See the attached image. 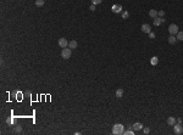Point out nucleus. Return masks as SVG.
<instances>
[{"instance_id": "f257e3e1", "label": "nucleus", "mask_w": 183, "mask_h": 135, "mask_svg": "<svg viewBox=\"0 0 183 135\" xmlns=\"http://www.w3.org/2000/svg\"><path fill=\"white\" fill-rule=\"evenodd\" d=\"M124 133V125H122V124H115L114 127H112V134L115 135H122Z\"/></svg>"}, {"instance_id": "f03ea898", "label": "nucleus", "mask_w": 183, "mask_h": 135, "mask_svg": "<svg viewBox=\"0 0 183 135\" xmlns=\"http://www.w3.org/2000/svg\"><path fill=\"white\" fill-rule=\"evenodd\" d=\"M71 55H72V51H71L70 48H65V49H62V51H61V57L62 58L68 60V58L71 57Z\"/></svg>"}, {"instance_id": "7ed1b4c3", "label": "nucleus", "mask_w": 183, "mask_h": 135, "mask_svg": "<svg viewBox=\"0 0 183 135\" xmlns=\"http://www.w3.org/2000/svg\"><path fill=\"white\" fill-rule=\"evenodd\" d=\"M168 32H170V34L176 35V34L180 32V31H178V26H177V24H175V23L170 24V26H168Z\"/></svg>"}, {"instance_id": "20e7f679", "label": "nucleus", "mask_w": 183, "mask_h": 135, "mask_svg": "<svg viewBox=\"0 0 183 135\" xmlns=\"http://www.w3.org/2000/svg\"><path fill=\"white\" fill-rule=\"evenodd\" d=\"M173 130H175V133H176L177 135L182 134V133H183V127H182V124H181V123H176V124L173 125Z\"/></svg>"}, {"instance_id": "39448f33", "label": "nucleus", "mask_w": 183, "mask_h": 135, "mask_svg": "<svg viewBox=\"0 0 183 135\" xmlns=\"http://www.w3.org/2000/svg\"><path fill=\"white\" fill-rule=\"evenodd\" d=\"M141 29H142L143 33H148V34H149V33L151 32V26L148 24V23H144L142 27H141Z\"/></svg>"}, {"instance_id": "423d86ee", "label": "nucleus", "mask_w": 183, "mask_h": 135, "mask_svg": "<svg viewBox=\"0 0 183 135\" xmlns=\"http://www.w3.org/2000/svg\"><path fill=\"white\" fill-rule=\"evenodd\" d=\"M68 43H70V41H67L66 38H60V39H59V46L62 48V49L67 48V46H68Z\"/></svg>"}, {"instance_id": "0eeeda50", "label": "nucleus", "mask_w": 183, "mask_h": 135, "mask_svg": "<svg viewBox=\"0 0 183 135\" xmlns=\"http://www.w3.org/2000/svg\"><path fill=\"white\" fill-rule=\"evenodd\" d=\"M111 11L114 12V14H120L122 11V6L121 5H119V4H116V5H112V7H111Z\"/></svg>"}, {"instance_id": "6e6552de", "label": "nucleus", "mask_w": 183, "mask_h": 135, "mask_svg": "<svg viewBox=\"0 0 183 135\" xmlns=\"http://www.w3.org/2000/svg\"><path fill=\"white\" fill-rule=\"evenodd\" d=\"M153 21H154V26H160L161 23L165 22V19H163V17H159V16H158V17H155Z\"/></svg>"}, {"instance_id": "1a4fd4ad", "label": "nucleus", "mask_w": 183, "mask_h": 135, "mask_svg": "<svg viewBox=\"0 0 183 135\" xmlns=\"http://www.w3.org/2000/svg\"><path fill=\"white\" fill-rule=\"evenodd\" d=\"M132 129H133L134 132L142 130V129H143V124H142V123H134V124L132 125Z\"/></svg>"}, {"instance_id": "9d476101", "label": "nucleus", "mask_w": 183, "mask_h": 135, "mask_svg": "<svg viewBox=\"0 0 183 135\" xmlns=\"http://www.w3.org/2000/svg\"><path fill=\"white\" fill-rule=\"evenodd\" d=\"M176 123H177V119H176L175 117H168V118H167V124H168V125L173 127Z\"/></svg>"}, {"instance_id": "9b49d317", "label": "nucleus", "mask_w": 183, "mask_h": 135, "mask_svg": "<svg viewBox=\"0 0 183 135\" xmlns=\"http://www.w3.org/2000/svg\"><path fill=\"white\" fill-rule=\"evenodd\" d=\"M77 46H78V44H77L76 40H71V41L68 43V48H70V49H76Z\"/></svg>"}, {"instance_id": "f8f14e48", "label": "nucleus", "mask_w": 183, "mask_h": 135, "mask_svg": "<svg viewBox=\"0 0 183 135\" xmlns=\"http://www.w3.org/2000/svg\"><path fill=\"white\" fill-rule=\"evenodd\" d=\"M149 16L154 19L155 17H158V11H156V10H154V9H153V10H150V11H149Z\"/></svg>"}, {"instance_id": "ddd939ff", "label": "nucleus", "mask_w": 183, "mask_h": 135, "mask_svg": "<svg viewBox=\"0 0 183 135\" xmlns=\"http://www.w3.org/2000/svg\"><path fill=\"white\" fill-rule=\"evenodd\" d=\"M176 41H177L176 35H172V34H170V37H168V43H170V44H175Z\"/></svg>"}, {"instance_id": "4468645a", "label": "nucleus", "mask_w": 183, "mask_h": 135, "mask_svg": "<svg viewBox=\"0 0 183 135\" xmlns=\"http://www.w3.org/2000/svg\"><path fill=\"white\" fill-rule=\"evenodd\" d=\"M123 94H124V91H123V89H117L116 90V97H119V99H121L123 96Z\"/></svg>"}, {"instance_id": "2eb2a0df", "label": "nucleus", "mask_w": 183, "mask_h": 135, "mask_svg": "<svg viewBox=\"0 0 183 135\" xmlns=\"http://www.w3.org/2000/svg\"><path fill=\"white\" fill-rule=\"evenodd\" d=\"M150 63H151L153 66H156V65L159 63V58L156 57V56H154V57H151V60H150Z\"/></svg>"}, {"instance_id": "dca6fc26", "label": "nucleus", "mask_w": 183, "mask_h": 135, "mask_svg": "<svg viewBox=\"0 0 183 135\" xmlns=\"http://www.w3.org/2000/svg\"><path fill=\"white\" fill-rule=\"evenodd\" d=\"M176 38H177V40L183 41V32H178V33L176 34Z\"/></svg>"}, {"instance_id": "f3484780", "label": "nucleus", "mask_w": 183, "mask_h": 135, "mask_svg": "<svg viewBox=\"0 0 183 135\" xmlns=\"http://www.w3.org/2000/svg\"><path fill=\"white\" fill-rule=\"evenodd\" d=\"M128 17H129V12H128V11H123V12H122V18L127 19Z\"/></svg>"}, {"instance_id": "a211bd4d", "label": "nucleus", "mask_w": 183, "mask_h": 135, "mask_svg": "<svg viewBox=\"0 0 183 135\" xmlns=\"http://www.w3.org/2000/svg\"><path fill=\"white\" fill-rule=\"evenodd\" d=\"M124 135H133L134 134V130H132V129H128V130H124Z\"/></svg>"}, {"instance_id": "6ab92c4d", "label": "nucleus", "mask_w": 183, "mask_h": 135, "mask_svg": "<svg viewBox=\"0 0 183 135\" xmlns=\"http://www.w3.org/2000/svg\"><path fill=\"white\" fill-rule=\"evenodd\" d=\"M21 132H22V128H21L20 125H17V127L14 128V133H21Z\"/></svg>"}, {"instance_id": "aec40b11", "label": "nucleus", "mask_w": 183, "mask_h": 135, "mask_svg": "<svg viewBox=\"0 0 183 135\" xmlns=\"http://www.w3.org/2000/svg\"><path fill=\"white\" fill-rule=\"evenodd\" d=\"M36 5L39 6V7L43 6V5H44V0H37V1H36Z\"/></svg>"}, {"instance_id": "412c9836", "label": "nucleus", "mask_w": 183, "mask_h": 135, "mask_svg": "<svg viewBox=\"0 0 183 135\" xmlns=\"http://www.w3.org/2000/svg\"><path fill=\"white\" fill-rule=\"evenodd\" d=\"M158 16H159V17H163V16H165V11H163V10L158 11Z\"/></svg>"}, {"instance_id": "4be33fe9", "label": "nucleus", "mask_w": 183, "mask_h": 135, "mask_svg": "<svg viewBox=\"0 0 183 135\" xmlns=\"http://www.w3.org/2000/svg\"><path fill=\"white\" fill-rule=\"evenodd\" d=\"M102 2V0H92V4L93 5H99Z\"/></svg>"}, {"instance_id": "5701e85b", "label": "nucleus", "mask_w": 183, "mask_h": 135, "mask_svg": "<svg viewBox=\"0 0 183 135\" xmlns=\"http://www.w3.org/2000/svg\"><path fill=\"white\" fill-rule=\"evenodd\" d=\"M149 132H150V129H149V128H146V127H145V128H143V133H144V134H149Z\"/></svg>"}, {"instance_id": "b1692460", "label": "nucleus", "mask_w": 183, "mask_h": 135, "mask_svg": "<svg viewBox=\"0 0 183 135\" xmlns=\"http://www.w3.org/2000/svg\"><path fill=\"white\" fill-rule=\"evenodd\" d=\"M149 38H150V39H155V33L150 32V33H149Z\"/></svg>"}, {"instance_id": "393cba45", "label": "nucleus", "mask_w": 183, "mask_h": 135, "mask_svg": "<svg viewBox=\"0 0 183 135\" xmlns=\"http://www.w3.org/2000/svg\"><path fill=\"white\" fill-rule=\"evenodd\" d=\"M89 10H90V11H95V5H93V4H92V5H90V7H89Z\"/></svg>"}, {"instance_id": "a878e982", "label": "nucleus", "mask_w": 183, "mask_h": 135, "mask_svg": "<svg viewBox=\"0 0 183 135\" xmlns=\"http://www.w3.org/2000/svg\"><path fill=\"white\" fill-rule=\"evenodd\" d=\"M177 123H181V124H182V118H178V119H177Z\"/></svg>"}]
</instances>
